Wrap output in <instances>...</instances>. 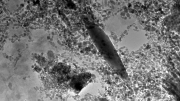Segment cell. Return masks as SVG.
I'll list each match as a JSON object with an SVG mask.
<instances>
[{
    "label": "cell",
    "instance_id": "6da1fadb",
    "mask_svg": "<svg viewBox=\"0 0 180 101\" xmlns=\"http://www.w3.org/2000/svg\"><path fill=\"white\" fill-rule=\"evenodd\" d=\"M92 75L88 72L74 74L69 81V87L74 92L78 94L90 82Z\"/></svg>",
    "mask_w": 180,
    "mask_h": 101
},
{
    "label": "cell",
    "instance_id": "7a4b0ae2",
    "mask_svg": "<svg viewBox=\"0 0 180 101\" xmlns=\"http://www.w3.org/2000/svg\"><path fill=\"white\" fill-rule=\"evenodd\" d=\"M92 36L94 42L104 58L108 61L112 60L114 55L107 37L100 34H94Z\"/></svg>",
    "mask_w": 180,
    "mask_h": 101
}]
</instances>
